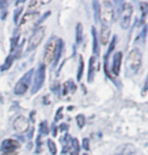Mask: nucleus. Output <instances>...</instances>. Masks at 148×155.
Listing matches in <instances>:
<instances>
[{
    "label": "nucleus",
    "instance_id": "obj_20",
    "mask_svg": "<svg viewBox=\"0 0 148 155\" xmlns=\"http://www.w3.org/2000/svg\"><path fill=\"white\" fill-rule=\"evenodd\" d=\"M47 143H48V147H49V150H50V152H51V154L56 155L58 150H57V146H56V144H55V142L53 141V140L48 139Z\"/></svg>",
    "mask_w": 148,
    "mask_h": 155
},
{
    "label": "nucleus",
    "instance_id": "obj_16",
    "mask_svg": "<svg viewBox=\"0 0 148 155\" xmlns=\"http://www.w3.org/2000/svg\"><path fill=\"white\" fill-rule=\"evenodd\" d=\"M14 59H15V57H14V55L12 54H9V56H8L6 59H5L3 65H2L1 67H0V70L1 71H6V70H8L11 67V65H12L13 61Z\"/></svg>",
    "mask_w": 148,
    "mask_h": 155
},
{
    "label": "nucleus",
    "instance_id": "obj_17",
    "mask_svg": "<svg viewBox=\"0 0 148 155\" xmlns=\"http://www.w3.org/2000/svg\"><path fill=\"white\" fill-rule=\"evenodd\" d=\"M69 151L71 152V155H78V153H79V143H78V140L76 138H73L71 140Z\"/></svg>",
    "mask_w": 148,
    "mask_h": 155
},
{
    "label": "nucleus",
    "instance_id": "obj_3",
    "mask_svg": "<svg viewBox=\"0 0 148 155\" xmlns=\"http://www.w3.org/2000/svg\"><path fill=\"white\" fill-rule=\"evenodd\" d=\"M115 18V9L111 1H103L100 6V20H101L104 25L109 27Z\"/></svg>",
    "mask_w": 148,
    "mask_h": 155
},
{
    "label": "nucleus",
    "instance_id": "obj_18",
    "mask_svg": "<svg viewBox=\"0 0 148 155\" xmlns=\"http://www.w3.org/2000/svg\"><path fill=\"white\" fill-rule=\"evenodd\" d=\"M94 5V17L97 21H100V4L98 1H94L92 2Z\"/></svg>",
    "mask_w": 148,
    "mask_h": 155
},
{
    "label": "nucleus",
    "instance_id": "obj_22",
    "mask_svg": "<svg viewBox=\"0 0 148 155\" xmlns=\"http://www.w3.org/2000/svg\"><path fill=\"white\" fill-rule=\"evenodd\" d=\"M116 43H117V37H114L113 38V40H112V42L110 43V46H109V50H108V52H107V54H106V58H108L109 59V56H110V54L112 53L113 51H114V49H115V47H116Z\"/></svg>",
    "mask_w": 148,
    "mask_h": 155
},
{
    "label": "nucleus",
    "instance_id": "obj_6",
    "mask_svg": "<svg viewBox=\"0 0 148 155\" xmlns=\"http://www.w3.org/2000/svg\"><path fill=\"white\" fill-rule=\"evenodd\" d=\"M34 69H31L30 71H28L25 74L20 78V80L15 84L14 87V93L16 95H24L25 92L28 91V87H30V83L31 81L34 74Z\"/></svg>",
    "mask_w": 148,
    "mask_h": 155
},
{
    "label": "nucleus",
    "instance_id": "obj_21",
    "mask_svg": "<svg viewBox=\"0 0 148 155\" xmlns=\"http://www.w3.org/2000/svg\"><path fill=\"white\" fill-rule=\"evenodd\" d=\"M76 123H77V126L79 129H82L84 127V125H85V117H84L83 115H77L76 116Z\"/></svg>",
    "mask_w": 148,
    "mask_h": 155
},
{
    "label": "nucleus",
    "instance_id": "obj_10",
    "mask_svg": "<svg viewBox=\"0 0 148 155\" xmlns=\"http://www.w3.org/2000/svg\"><path fill=\"white\" fill-rule=\"evenodd\" d=\"M20 147L19 142L15 139H5L1 144L0 150L3 152H9V151H16V149Z\"/></svg>",
    "mask_w": 148,
    "mask_h": 155
},
{
    "label": "nucleus",
    "instance_id": "obj_14",
    "mask_svg": "<svg viewBox=\"0 0 148 155\" xmlns=\"http://www.w3.org/2000/svg\"><path fill=\"white\" fill-rule=\"evenodd\" d=\"M91 35H92V39H94V43H92V52H94V55H97L100 53V49H98L97 30H95L94 27L91 28Z\"/></svg>",
    "mask_w": 148,
    "mask_h": 155
},
{
    "label": "nucleus",
    "instance_id": "obj_27",
    "mask_svg": "<svg viewBox=\"0 0 148 155\" xmlns=\"http://www.w3.org/2000/svg\"><path fill=\"white\" fill-rule=\"evenodd\" d=\"M1 155H17V152H16V151H9V152H4V153H2Z\"/></svg>",
    "mask_w": 148,
    "mask_h": 155
},
{
    "label": "nucleus",
    "instance_id": "obj_11",
    "mask_svg": "<svg viewBox=\"0 0 148 155\" xmlns=\"http://www.w3.org/2000/svg\"><path fill=\"white\" fill-rule=\"evenodd\" d=\"M122 60H123V53L122 52H117L114 55V58H113V66H112V71L116 76L120 74Z\"/></svg>",
    "mask_w": 148,
    "mask_h": 155
},
{
    "label": "nucleus",
    "instance_id": "obj_19",
    "mask_svg": "<svg viewBox=\"0 0 148 155\" xmlns=\"http://www.w3.org/2000/svg\"><path fill=\"white\" fill-rule=\"evenodd\" d=\"M83 70H84V61L82 56H79V67H78V72H77V81L81 80V77L83 75Z\"/></svg>",
    "mask_w": 148,
    "mask_h": 155
},
{
    "label": "nucleus",
    "instance_id": "obj_26",
    "mask_svg": "<svg viewBox=\"0 0 148 155\" xmlns=\"http://www.w3.org/2000/svg\"><path fill=\"white\" fill-rule=\"evenodd\" d=\"M82 147L83 149H85V150H89V139L88 138H83Z\"/></svg>",
    "mask_w": 148,
    "mask_h": 155
},
{
    "label": "nucleus",
    "instance_id": "obj_7",
    "mask_svg": "<svg viewBox=\"0 0 148 155\" xmlns=\"http://www.w3.org/2000/svg\"><path fill=\"white\" fill-rule=\"evenodd\" d=\"M121 28L123 30H128L131 25V19H132V14H133V6L130 3L125 2L123 3L121 9Z\"/></svg>",
    "mask_w": 148,
    "mask_h": 155
},
{
    "label": "nucleus",
    "instance_id": "obj_25",
    "mask_svg": "<svg viewBox=\"0 0 148 155\" xmlns=\"http://www.w3.org/2000/svg\"><path fill=\"white\" fill-rule=\"evenodd\" d=\"M141 11H142V21L145 20V17H146V14H147V10H148V6H147V3L146 2H141Z\"/></svg>",
    "mask_w": 148,
    "mask_h": 155
},
{
    "label": "nucleus",
    "instance_id": "obj_28",
    "mask_svg": "<svg viewBox=\"0 0 148 155\" xmlns=\"http://www.w3.org/2000/svg\"><path fill=\"white\" fill-rule=\"evenodd\" d=\"M82 155H88V154H87V153H83Z\"/></svg>",
    "mask_w": 148,
    "mask_h": 155
},
{
    "label": "nucleus",
    "instance_id": "obj_4",
    "mask_svg": "<svg viewBox=\"0 0 148 155\" xmlns=\"http://www.w3.org/2000/svg\"><path fill=\"white\" fill-rule=\"evenodd\" d=\"M40 13L39 12H27L24 15L21 19V22L19 25V31L21 33H25V31L31 30L37 25L38 21H39Z\"/></svg>",
    "mask_w": 148,
    "mask_h": 155
},
{
    "label": "nucleus",
    "instance_id": "obj_2",
    "mask_svg": "<svg viewBox=\"0 0 148 155\" xmlns=\"http://www.w3.org/2000/svg\"><path fill=\"white\" fill-rule=\"evenodd\" d=\"M59 38L53 37L52 39L49 40V42L47 43V45L45 47V53H44V65H50L51 63L54 62L55 58H56L58 48H59V44H60Z\"/></svg>",
    "mask_w": 148,
    "mask_h": 155
},
{
    "label": "nucleus",
    "instance_id": "obj_5",
    "mask_svg": "<svg viewBox=\"0 0 148 155\" xmlns=\"http://www.w3.org/2000/svg\"><path fill=\"white\" fill-rule=\"evenodd\" d=\"M45 30H46L45 27H40V28H37L36 30L34 31V33L31 34V36L30 37V39H28L27 52L33 51V50L37 49L38 47L41 45L42 41L44 40V38H45V34H46Z\"/></svg>",
    "mask_w": 148,
    "mask_h": 155
},
{
    "label": "nucleus",
    "instance_id": "obj_15",
    "mask_svg": "<svg viewBox=\"0 0 148 155\" xmlns=\"http://www.w3.org/2000/svg\"><path fill=\"white\" fill-rule=\"evenodd\" d=\"M83 39V27L80 22L77 23L76 28H75V41L76 44H80Z\"/></svg>",
    "mask_w": 148,
    "mask_h": 155
},
{
    "label": "nucleus",
    "instance_id": "obj_24",
    "mask_svg": "<svg viewBox=\"0 0 148 155\" xmlns=\"http://www.w3.org/2000/svg\"><path fill=\"white\" fill-rule=\"evenodd\" d=\"M7 5H8V2L7 1H0V9H1V12L3 14V16H2V18H4L5 16H6V13H7ZM1 14V15H2Z\"/></svg>",
    "mask_w": 148,
    "mask_h": 155
},
{
    "label": "nucleus",
    "instance_id": "obj_8",
    "mask_svg": "<svg viewBox=\"0 0 148 155\" xmlns=\"http://www.w3.org/2000/svg\"><path fill=\"white\" fill-rule=\"evenodd\" d=\"M45 78H46V66L42 63V64H40L39 68H38L36 72V75H35L33 87H31V94L37 93L42 88V86L44 85V82H45Z\"/></svg>",
    "mask_w": 148,
    "mask_h": 155
},
{
    "label": "nucleus",
    "instance_id": "obj_1",
    "mask_svg": "<svg viewBox=\"0 0 148 155\" xmlns=\"http://www.w3.org/2000/svg\"><path fill=\"white\" fill-rule=\"evenodd\" d=\"M126 71L127 75L132 76L135 75L139 71L142 65V54L137 49L132 50L129 53L128 57L126 59Z\"/></svg>",
    "mask_w": 148,
    "mask_h": 155
},
{
    "label": "nucleus",
    "instance_id": "obj_9",
    "mask_svg": "<svg viewBox=\"0 0 148 155\" xmlns=\"http://www.w3.org/2000/svg\"><path fill=\"white\" fill-rule=\"evenodd\" d=\"M30 128V123L28 119L25 118V116H18L13 121V129L18 133H25L28 132Z\"/></svg>",
    "mask_w": 148,
    "mask_h": 155
},
{
    "label": "nucleus",
    "instance_id": "obj_13",
    "mask_svg": "<svg viewBox=\"0 0 148 155\" xmlns=\"http://www.w3.org/2000/svg\"><path fill=\"white\" fill-rule=\"evenodd\" d=\"M94 72H95V56H91L89 58L88 73H87V81L89 83L94 80Z\"/></svg>",
    "mask_w": 148,
    "mask_h": 155
},
{
    "label": "nucleus",
    "instance_id": "obj_12",
    "mask_svg": "<svg viewBox=\"0 0 148 155\" xmlns=\"http://www.w3.org/2000/svg\"><path fill=\"white\" fill-rule=\"evenodd\" d=\"M110 36H111V30H110L109 27L107 25H101L100 28V41L103 45H107L109 42Z\"/></svg>",
    "mask_w": 148,
    "mask_h": 155
},
{
    "label": "nucleus",
    "instance_id": "obj_23",
    "mask_svg": "<svg viewBox=\"0 0 148 155\" xmlns=\"http://www.w3.org/2000/svg\"><path fill=\"white\" fill-rule=\"evenodd\" d=\"M42 133H43V135H48V133H49V127L46 121L42 122L40 124V135Z\"/></svg>",
    "mask_w": 148,
    "mask_h": 155
}]
</instances>
